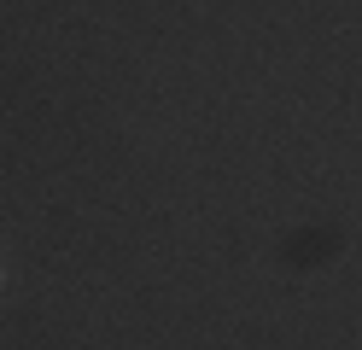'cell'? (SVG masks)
I'll use <instances>...</instances> for the list:
<instances>
[{
  "label": "cell",
  "mask_w": 362,
  "mask_h": 350,
  "mask_svg": "<svg viewBox=\"0 0 362 350\" xmlns=\"http://www.w3.org/2000/svg\"><path fill=\"white\" fill-rule=\"evenodd\" d=\"M0 286H6V263H0Z\"/></svg>",
  "instance_id": "6da1fadb"
}]
</instances>
